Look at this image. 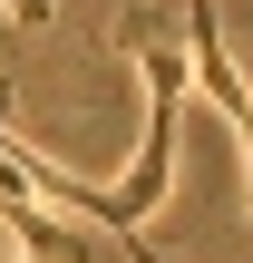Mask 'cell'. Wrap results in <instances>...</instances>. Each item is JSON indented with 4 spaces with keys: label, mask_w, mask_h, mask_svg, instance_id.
Listing matches in <instances>:
<instances>
[{
    "label": "cell",
    "mask_w": 253,
    "mask_h": 263,
    "mask_svg": "<svg viewBox=\"0 0 253 263\" xmlns=\"http://www.w3.org/2000/svg\"><path fill=\"white\" fill-rule=\"evenodd\" d=\"M137 78H146V127H137V156H127V176L107 185V205H117V244L127 263H166L146 244V215L166 205V185H176V137H185V98H195V59H185V10H176V29H146L137 20Z\"/></svg>",
    "instance_id": "cell-1"
},
{
    "label": "cell",
    "mask_w": 253,
    "mask_h": 263,
    "mask_svg": "<svg viewBox=\"0 0 253 263\" xmlns=\"http://www.w3.org/2000/svg\"><path fill=\"white\" fill-rule=\"evenodd\" d=\"M185 59H195V88L224 107L234 146H244V224H253V88H244V68H234V49H224L215 0H185Z\"/></svg>",
    "instance_id": "cell-2"
},
{
    "label": "cell",
    "mask_w": 253,
    "mask_h": 263,
    "mask_svg": "<svg viewBox=\"0 0 253 263\" xmlns=\"http://www.w3.org/2000/svg\"><path fill=\"white\" fill-rule=\"evenodd\" d=\"M0 215H10L0 234H10V244H20L29 263H88V234H78V224H59V215H49L39 195H10Z\"/></svg>",
    "instance_id": "cell-3"
},
{
    "label": "cell",
    "mask_w": 253,
    "mask_h": 263,
    "mask_svg": "<svg viewBox=\"0 0 253 263\" xmlns=\"http://www.w3.org/2000/svg\"><path fill=\"white\" fill-rule=\"evenodd\" d=\"M0 10H10V20H20V29H39V20H49V10H59V0H0Z\"/></svg>",
    "instance_id": "cell-4"
},
{
    "label": "cell",
    "mask_w": 253,
    "mask_h": 263,
    "mask_svg": "<svg viewBox=\"0 0 253 263\" xmlns=\"http://www.w3.org/2000/svg\"><path fill=\"white\" fill-rule=\"evenodd\" d=\"M10 117H20V78H0V137H10Z\"/></svg>",
    "instance_id": "cell-5"
},
{
    "label": "cell",
    "mask_w": 253,
    "mask_h": 263,
    "mask_svg": "<svg viewBox=\"0 0 253 263\" xmlns=\"http://www.w3.org/2000/svg\"><path fill=\"white\" fill-rule=\"evenodd\" d=\"M0 263H29V254H20V244H10V234H0Z\"/></svg>",
    "instance_id": "cell-6"
}]
</instances>
